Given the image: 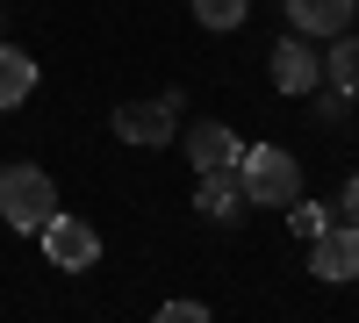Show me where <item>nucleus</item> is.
<instances>
[{
    "mask_svg": "<svg viewBox=\"0 0 359 323\" xmlns=\"http://www.w3.org/2000/svg\"><path fill=\"white\" fill-rule=\"evenodd\" d=\"M309 273L331 280V287L359 280V230H352V223H331V230H316V238H309Z\"/></svg>",
    "mask_w": 359,
    "mask_h": 323,
    "instance_id": "nucleus-4",
    "label": "nucleus"
},
{
    "mask_svg": "<svg viewBox=\"0 0 359 323\" xmlns=\"http://www.w3.org/2000/svg\"><path fill=\"white\" fill-rule=\"evenodd\" d=\"M50 209H57V187L43 165H0V216H8V230L36 238Z\"/></svg>",
    "mask_w": 359,
    "mask_h": 323,
    "instance_id": "nucleus-2",
    "label": "nucleus"
},
{
    "mask_svg": "<svg viewBox=\"0 0 359 323\" xmlns=\"http://www.w3.org/2000/svg\"><path fill=\"white\" fill-rule=\"evenodd\" d=\"M252 201H245V180H237V165H208L201 172V187H194V216L208 223H237Z\"/></svg>",
    "mask_w": 359,
    "mask_h": 323,
    "instance_id": "nucleus-5",
    "label": "nucleus"
},
{
    "mask_svg": "<svg viewBox=\"0 0 359 323\" xmlns=\"http://www.w3.org/2000/svg\"><path fill=\"white\" fill-rule=\"evenodd\" d=\"M323 79L338 86V94H359V36H331V57H323Z\"/></svg>",
    "mask_w": 359,
    "mask_h": 323,
    "instance_id": "nucleus-11",
    "label": "nucleus"
},
{
    "mask_svg": "<svg viewBox=\"0 0 359 323\" xmlns=\"http://www.w3.org/2000/svg\"><path fill=\"white\" fill-rule=\"evenodd\" d=\"M273 86H280V94H316V86H323V57L302 36H280L273 43Z\"/></svg>",
    "mask_w": 359,
    "mask_h": 323,
    "instance_id": "nucleus-6",
    "label": "nucleus"
},
{
    "mask_svg": "<svg viewBox=\"0 0 359 323\" xmlns=\"http://www.w3.org/2000/svg\"><path fill=\"white\" fill-rule=\"evenodd\" d=\"M287 223L302 230V238H316V230H331V209H323V201H302V194H294V201H287Z\"/></svg>",
    "mask_w": 359,
    "mask_h": 323,
    "instance_id": "nucleus-13",
    "label": "nucleus"
},
{
    "mask_svg": "<svg viewBox=\"0 0 359 323\" xmlns=\"http://www.w3.org/2000/svg\"><path fill=\"white\" fill-rule=\"evenodd\" d=\"M338 209H345V223L359 230V172H352V180H345V201H338Z\"/></svg>",
    "mask_w": 359,
    "mask_h": 323,
    "instance_id": "nucleus-15",
    "label": "nucleus"
},
{
    "mask_svg": "<svg viewBox=\"0 0 359 323\" xmlns=\"http://www.w3.org/2000/svg\"><path fill=\"white\" fill-rule=\"evenodd\" d=\"M359 0H287V22L294 36H338V29H352Z\"/></svg>",
    "mask_w": 359,
    "mask_h": 323,
    "instance_id": "nucleus-8",
    "label": "nucleus"
},
{
    "mask_svg": "<svg viewBox=\"0 0 359 323\" xmlns=\"http://www.w3.org/2000/svg\"><path fill=\"white\" fill-rule=\"evenodd\" d=\"M237 151H245V144H237L223 123H194V130H187V158H194V172H208V165H237Z\"/></svg>",
    "mask_w": 359,
    "mask_h": 323,
    "instance_id": "nucleus-10",
    "label": "nucleus"
},
{
    "mask_svg": "<svg viewBox=\"0 0 359 323\" xmlns=\"http://www.w3.org/2000/svg\"><path fill=\"white\" fill-rule=\"evenodd\" d=\"M115 137H123V144H165L172 137V94L123 101V108H115Z\"/></svg>",
    "mask_w": 359,
    "mask_h": 323,
    "instance_id": "nucleus-7",
    "label": "nucleus"
},
{
    "mask_svg": "<svg viewBox=\"0 0 359 323\" xmlns=\"http://www.w3.org/2000/svg\"><path fill=\"white\" fill-rule=\"evenodd\" d=\"M237 180H245L252 209H287L302 194V158L280 151V144H252V151H237Z\"/></svg>",
    "mask_w": 359,
    "mask_h": 323,
    "instance_id": "nucleus-1",
    "label": "nucleus"
},
{
    "mask_svg": "<svg viewBox=\"0 0 359 323\" xmlns=\"http://www.w3.org/2000/svg\"><path fill=\"white\" fill-rule=\"evenodd\" d=\"M187 8H194L201 29H237V22L252 15V0H187Z\"/></svg>",
    "mask_w": 359,
    "mask_h": 323,
    "instance_id": "nucleus-12",
    "label": "nucleus"
},
{
    "mask_svg": "<svg viewBox=\"0 0 359 323\" xmlns=\"http://www.w3.org/2000/svg\"><path fill=\"white\" fill-rule=\"evenodd\" d=\"M29 94H36V57L15 50V43H0V115L22 108Z\"/></svg>",
    "mask_w": 359,
    "mask_h": 323,
    "instance_id": "nucleus-9",
    "label": "nucleus"
},
{
    "mask_svg": "<svg viewBox=\"0 0 359 323\" xmlns=\"http://www.w3.org/2000/svg\"><path fill=\"white\" fill-rule=\"evenodd\" d=\"M158 323H208L201 302H158Z\"/></svg>",
    "mask_w": 359,
    "mask_h": 323,
    "instance_id": "nucleus-14",
    "label": "nucleus"
},
{
    "mask_svg": "<svg viewBox=\"0 0 359 323\" xmlns=\"http://www.w3.org/2000/svg\"><path fill=\"white\" fill-rule=\"evenodd\" d=\"M36 238H43V259H50L57 273H86V266L101 259V230L79 223V216H57V209H50Z\"/></svg>",
    "mask_w": 359,
    "mask_h": 323,
    "instance_id": "nucleus-3",
    "label": "nucleus"
}]
</instances>
